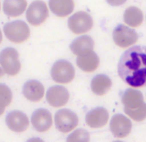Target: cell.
<instances>
[{
	"mask_svg": "<svg viewBox=\"0 0 146 142\" xmlns=\"http://www.w3.org/2000/svg\"><path fill=\"white\" fill-rule=\"evenodd\" d=\"M118 75L131 88L146 86V47L134 46L122 54L118 63Z\"/></svg>",
	"mask_w": 146,
	"mask_h": 142,
	"instance_id": "1",
	"label": "cell"
},
{
	"mask_svg": "<svg viewBox=\"0 0 146 142\" xmlns=\"http://www.w3.org/2000/svg\"><path fill=\"white\" fill-rule=\"evenodd\" d=\"M3 32L10 42L21 44L26 42L30 37V29L24 21H13L4 25Z\"/></svg>",
	"mask_w": 146,
	"mask_h": 142,
	"instance_id": "2",
	"label": "cell"
},
{
	"mask_svg": "<svg viewBox=\"0 0 146 142\" xmlns=\"http://www.w3.org/2000/svg\"><path fill=\"white\" fill-rule=\"evenodd\" d=\"M0 67L9 77L16 76L21 70L19 54L16 49L6 48L0 53Z\"/></svg>",
	"mask_w": 146,
	"mask_h": 142,
	"instance_id": "3",
	"label": "cell"
},
{
	"mask_svg": "<svg viewBox=\"0 0 146 142\" xmlns=\"http://www.w3.org/2000/svg\"><path fill=\"white\" fill-rule=\"evenodd\" d=\"M51 78L57 84H69L75 78L74 67L70 62L66 60L57 61L51 68Z\"/></svg>",
	"mask_w": 146,
	"mask_h": 142,
	"instance_id": "4",
	"label": "cell"
},
{
	"mask_svg": "<svg viewBox=\"0 0 146 142\" xmlns=\"http://www.w3.org/2000/svg\"><path fill=\"white\" fill-rule=\"evenodd\" d=\"M54 122L57 130L61 133H69L78 126L79 118L70 109H60L55 113Z\"/></svg>",
	"mask_w": 146,
	"mask_h": 142,
	"instance_id": "5",
	"label": "cell"
},
{
	"mask_svg": "<svg viewBox=\"0 0 146 142\" xmlns=\"http://www.w3.org/2000/svg\"><path fill=\"white\" fill-rule=\"evenodd\" d=\"M93 19L85 11H78L68 19V28L74 34L81 35L89 32L93 27Z\"/></svg>",
	"mask_w": 146,
	"mask_h": 142,
	"instance_id": "6",
	"label": "cell"
},
{
	"mask_svg": "<svg viewBox=\"0 0 146 142\" xmlns=\"http://www.w3.org/2000/svg\"><path fill=\"white\" fill-rule=\"evenodd\" d=\"M49 11L46 3L42 0H35L26 10V20L32 26H40L48 18Z\"/></svg>",
	"mask_w": 146,
	"mask_h": 142,
	"instance_id": "7",
	"label": "cell"
},
{
	"mask_svg": "<svg viewBox=\"0 0 146 142\" xmlns=\"http://www.w3.org/2000/svg\"><path fill=\"white\" fill-rule=\"evenodd\" d=\"M112 38L116 46L125 49L130 48L138 41V35L133 29L126 25H118L115 27L112 34Z\"/></svg>",
	"mask_w": 146,
	"mask_h": 142,
	"instance_id": "8",
	"label": "cell"
},
{
	"mask_svg": "<svg viewBox=\"0 0 146 142\" xmlns=\"http://www.w3.org/2000/svg\"><path fill=\"white\" fill-rule=\"evenodd\" d=\"M6 125L11 131L16 133L25 132L29 127V118L24 112L19 110H13L6 116Z\"/></svg>",
	"mask_w": 146,
	"mask_h": 142,
	"instance_id": "9",
	"label": "cell"
},
{
	"mask_svg": "<svg viewBox=\"0 0 146 142\" xmlns=\"http://www.w3.org/2000/svg\"><path fill=\"white\" fill-rule=\"evenodd\" d=\"M70 98L69 92L62 86H53L46 92V100L54 108H59L66 105Z\"/></svg>",
	"mask_w": 146,
	"mask_h": 142,
	"instance_id": "10",
	"label": "cell"
},
{
	"mask_svg": "<svg viewBox=\"0 0 146 142\" xmlns=\"http://www.w3.org/2000/svg\"><path fill=\"white\" fill-rule=\"evenodd\" d=\"M110 130L116 138H125L132 130L131 120L125 115L115 114L110 120Z\"/></svg>",
	"mask_w": 146,
	"mask_h": 142,
	"instance_id": "11",
	"label": "cell"
},
{
	"mask_svg": "<svg viewBox=\"0 0 146 142\" xmlns=\"http://www.w3.org/2000/svg\"><path fill=\"white\" fill-rule=\"evenodd\" d=\"M31 123L34 129L38 132H47L52 127L53 118L50 111L44 108L36 109L31 115Z\"/></svg>",
	"mask_w": 146,
	"mask_h": 142,
	"instance_id": "12",
	"label": "cell"
},
{
	"mask_svg": "<svg viewBox=\"0 0 146 142\" xmlns=\"http://www.w3.org/2000/svg\"><path fill=\"white\" fill-rule=\"evenodd\" d=\"M109 120V113L103 107H97L87 112L85 122L90 128H102L107 124Z\"/></svg>",
	"mask_w": 146,
	"mask_h": 142,
	"instance_id": "13",
	"label": "cell"
},
{
	"mask_svg": "<svg viewBox=\"0 0 146 142\" xmlns=\"http://www.w3.org/2000/svg\"><path fill=\"white\" fill-rule=\"evenodd\" d=\"M22 92L27 100L31 102H38L44 98L45 90L40 82L31 80L24 84Z\"/></svg>",
	"mask_w": 146,
	"mask_h": 142,
	"instance_id": "14",
	"label": "cell"
},
{
	"mask_svg": "<svg viewBox=\"0 0 146 142\" xmlns=\"http://www.w3.org/2000/svg\"><path fill=\"white\" fill-rule=\"evenodd\" d=\"M121 101L124 110H135L145 103L142 92L136 88H127L122 94Z\"/></svg>",
	"mask_w": 146,
	"mask_h": 142,
	"instance_id": "15",
	"label": "cell"
},
{
	"mask_svg": "<svg viewBox=\"0 0 146 142\" xmlns=\"http://www.w3.org/2000/svg\"><path fill=\"white\" fill-rule=\"evenodd\" d=\"M77 67L85 73H93L99 67V57L94 51H89L77 56Z\"/></svg>",
	"mask_w": 146,
	"mask_h": 142,
	"instance_id": "16",
	"label": "cell"
},
{
	"mask_svg": "<svg viewBox=\"0 0 146 142\" xmlns=\"http://www.w3.org/2000/svg\"><path fill=\"white\" fill-rule=\"evenodd\" d=\"M49 9L57 17H67L74 10L73 0H49Z\"/></svg>",
	"mask_w": 146,
	"mask_h": 142,
	"instance_id": "17",
	"label": "cell"
},
{
	"mask_svg": "<svg viewBox=\"0 0 146 142\" xmlns=\"http://www.w3.org/2000/svg\"><path fill=\"white\" fill-rule=\"evenodd\" d=\"M112 80L106 75H97L91 80L90 88L95 96H103L111 90Z\"/></svg>",
	"mask_w": 146,
	"mask_h": 142,
	"instance_id": "18",
	"label": "cell"
},
{
	"mask_svg": "<svg viewBox=\"0 0 146 142\" xmlns=\"http://www.w3.org/2000/svg\"><path fill=\"white\" fill-rule=\"evenodd\" d=\"M27 9V0H4L3 11L8 17H19Z\"/></svg>",
	"mask_w": 146,
	"mask_h": 142,
	"instance_id": "19",
	"label": "cell"
},
{
	"mask_svg": "<svg viewBox=\"0 0 146 142\" xmlns=\"http://www.w3.org/2000/svg\"><path fill=\"white\" fill-rule=\"evenodd\" d=\"M94 49V40L89 36H81L75 39L70 44V51L75 55L79 56L89 51H93Z\"/></svg>",
	"mask_w": 146,
	"mask_h": 142,
	"instance_id": "20",
	"label": "cell"
},
{
	"mask_svg": "<svg viewBox=\"0 0 146 142\" xmlns=\"http://www.w3.org/2000/svg\"><path fill=\"white\" fill-rule=\"evenodd\" d=\"M123 21L130 28L141 26V24L143 23V12L138 7H128L123 14Z\"/></svg>",
	"mask_w": 146,
	"mask_h": 142,
	"instance_id": "21",
	"label": "cell"
},
{
	"mask_svg": "<svg viewBox=\"0 0 146 142\" xmlns=\"http://www.w3.org/2000/svg\"><path fill=\"white\" fill-rule=\"evenodd\" d=\"M66 142H90V134L85 129H76L68 135Z\"/></svg>",
	"mask_w": 146,
	"mask_h": 142,
	"instance_id": "22",
	"label": "cell"
},
{
	"mask_svg": "<svg viewBox=\"0 0 146 142\" xmlns=\"http://www.w3.org/2000/svg\"><path fill=\"white\" fill-rule=\"evenodd\" d=\"M12 90L4 84H0V105L6 108L12 102Z\"/></svg>",
	"mask_w": 146,
	"mask_h": 142,
	"instance_id": "23",
	"label": "cell"
},
{
	"mask_svg": "<svg viewBox=\"0 0 146 142\" xmlns=\"http://www.w3.org/2000/svg\"><path fill=\"white\" fill-rule=\"evenodd\" d=\"M124 112L129 118L137 122H141L146 119V103L135 110H124Z\"/></svg>",
	"mask_w": 146,
	"mask_h": 142,
	"instance_id": "24",
	"label": "cell"
},
{
	"mask_svg": "<svg viewBox=\"0 0 146 142\" xmlns=\"http://www.w3.org/2000/svg\"><path fill=\"white\" fill-rule=\"evenodd\" d=\"M106 1L111 6H120V5L124 4L127 0H106Z\"/></svg>",
	"mask_w": 146,
	"mask_h": 142,
	"instance_id": "25",
	"label": "cell"
},
{
	"mask_svg": "<svg viewBox=\"0 0 146 142\" xmlns=\"http://www.w3.org/2000/svg\"><path fill=\"white\" fill-rule=\"evenodd\" d=\"M26 142H44L41 138H38V137H34V138H30L29 140H27Z\"/></svg>",
	"mask_w": 146,
	"mask_h": 142,
	"instance_id": "26",
	"label": "cell"
},
{
	"mask_svg": "<svg viewBox=\"0 0 146 142\" xmlns=\"http://www.w3.org/2000/svg\"><path fill=\"white\" fill-rule=\"evenodd\" d=\"M4 111H5V107H3V106L0 105V116L4 113Z\"/></svg>",
	"mask_w": 146,
	"mask_h": 142,
	"instance_id": "27",
	"label": "cell"
},
{
	"mask_svg": "<svg viewBox=\"0 0 146 142\" xmlns=\"http://www.w3.org/2000/svg\"><path fill=\"white\" fill-rule=\"evenodd\" d=\"M3 76H4V72H3L2 68H1V67H0V78H2Z\"/></svg>",
	"mask_w": 146,
	"mask_h": 142,
	"instance_id": "28",
	"label": "cell"
},
{
	"mask_svg": "<svg viewBox=\"0 0 146 142\" xmlns=\"http://www.w3.org/2000/svg\"><path fill=\"white\" fill-rule=\"evenodd\" d=\"M2 40H3V36H2V32L0 30V44L2 43Z\"/></svg>",
	"mask_w": 146,
	"mask_h": 142,
	"instance_id": "29",
	"label": "cell"
},
{
	"mask_svg": "<svg viewBox=\"0 0 146 142\" xmlns=\"http://www.w3.org/2000/svg\"><path fill=\"white\" fill-rule=\"evenodd\" d=\"M114 142H122V141H114Z\"/></svg>",
	"mask_w": 146,
	"mask_h": 142,
	"instance_id": "30",
	"label": "cell"
},
{
	"mask_svg": "<svg viewBox=\"0 0 146 142\" xmlns=\"http://www.w3.org/2000/svg\"><path fill=\"white\" fill-rule=\"evenodd\" d=\"M0 9H1V4H0Z\"/></svg>",
	"mask_w": 146,
	"mask_h": 142,
	"instance_id": "31",
	"label": "cell"
}]
</instances>
